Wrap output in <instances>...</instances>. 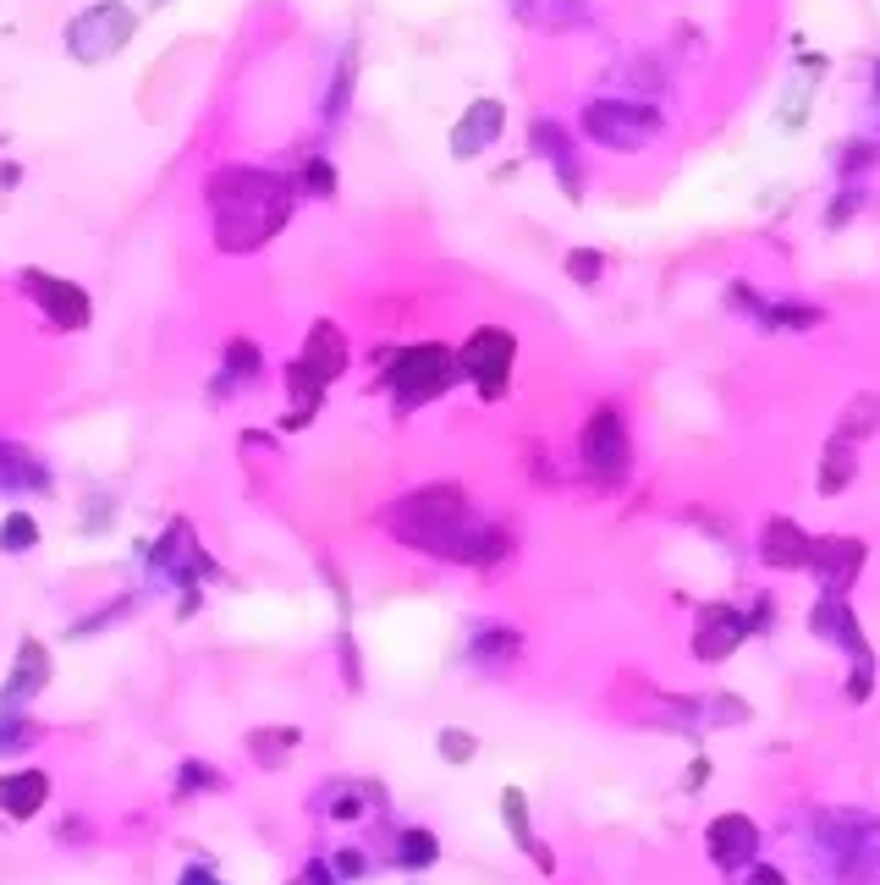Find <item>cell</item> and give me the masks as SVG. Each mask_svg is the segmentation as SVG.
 Here are the masks:
<instances>
[{"mask_svg":"<svg viewBox=\"0 0 880 885\" xmlns=\"http://www.w3.org/2000/svg\"><path fill=\"white\" fill-rule=\"evenodd\" d=\"M870 424H880V397H876V391H864V397L842 413V424H837V430H842L848 441H864V430H870Z\"/></svg>","mask_w":880,"mask_h":885,"instance_id":"18","label":"cell"},{"mask_svg":"<svg viewBox=\"0 0 880 885\" xmlns=\"http://www.w3.org/2000/svg\"><path fill=\"white\" fill-rule=\"evenodd\" d=\"M391 528L408 545H424L436 556H457V562H490L501 556V534H490L484 523H473V506L457 484H430L413 490L408 501H397Z\"/></svg>","mask_w":880,"mask_h":885,"instance_id":"2","label":"cell"},{"mask_svg":"<svg viewBox=\"0 0 880 885\" xmlns=\"http://www.w3.org/2000/svg\"><path fill=\"white\" fill-rule=\"evenodd\" d=\"M584 467L600 484H622L627 473V430L616 408H594L584 424Z\"/></svg>","mask_w":880,"mask_h":885,"instance_id":"7","label":"cell"},{"mask_svg":"<svg viewBox=\"0 0 880 885\" xmlns=\"http://www.w3.org/2000/svg\"><path fill=\"white\" fill-rule=\"evenodd\" d=\"M809 556H815L820 578H826V584H837V589H848V584H853V573H859V562H864V550H859L853 539H826V545H809Z\"/></svg>","mask_w":880,"mask_h":885,"instance_id":"14","label":"cell"},{"mask_svg":"<svg viewBox=\"0 0 880 885\" xmlns=\"http://www.w3.org/2000/svg\"><path fill=\"white\" fill-rule=\"evenodd\" d=\"M133 28H139V17H133L122 0H100V6H89V11H78V17L66 22V50H72V61L100 66V61H111L116 50H127Z\"/></svg>","mask_w":880,"mask_h":885,"instance_id":"5","label":"cell"},{"mask_svg":"<svg viewBox=\"0 0 880 885\" xmlns=\"http://www.w3.org/2000/svg\"><path fill=\"white\" fill-rule=\"evenodd\" d=\"M737 638H743V616H737L733 605H710L705 621H699L694 649H699V660H727L737 649Z\"/></svg>","mask_w":880,"mask_h":885,"instance_id":"12","label":"cell"},{"mask_svg":"<svg viewBox=\"0 0 880 885\" xmlns=\"http://www.w3.org/2000/svg\"><path fill=\"white\" fill-rule=\"evenodd\" d=\"M293 187H303V193H336V171H330V159H308L303 171L293 176Z\"/></svg>","mask_w":880,"mask_h":885,"instance_id":"20","label":"cell"},{"mask_svg":"<svg viewBox=\"0 0 880 885\" xmlns=\"http://www.w3.org/2000/svg\"><path fill=\"white\" fill-rule=\"evenodd\" d=\"M754 842H759V831H754V820H743V814H722V820L710 825V853H716L722 869L748 864V858H754Z\"/></svg>","mask_w":880,"mask_h":885,"instance_id":"11","label":"cell"},{"mask_svg":"<svg viewBox=\"0 0 880 885\" xmlns=\"http://www.w3.org/2000/svg\"><path fill=\"white\" fill-rule=\"evenodd\" d=\"M341 369H347V336H341V325L319 319V325L308 330V341H303L297 363L287 369V391L303 397V408L287 413V430H303V424L314 419V408H319L325 385H336V374H341Z\"/></svg>","mask_w":880,"mask_h":885,"instance_id":"3","label":"cell"},{"mask_svg":"<svg viewBox=\"0 0 880 885\" xmlns=\"http://www.w3.org/2000/svg\"><path fill=\"white\" fill-rule=\"evenodd\" d=\"M501 809H506V825H512V836H518V847H523V853H534V858H540V869H551V853H545V847H540V842L529 836V814H523V792H512V786H506V797H501Z\"/></svg>","mask_w":880,"mask_h":885,"instance_id":"17","label":"cell"},{"mask_svg":"<svg viewBox=\"0 0 880 885\" xmlns=\"http://www.w3.org/2000/svg\"><path fill=\"white\" fill-rule=\"evenodd\" d=\"M187 885H215L209 875H187Z\"/></svg>","mask_w":880,"mask_h":885,"instance_id":"27","label":"cell"},{"mask_svg":"<svg viewBox=\"0 0 880 885\" xmlns=\"http://www.w3.org/2000/svg\"><path fill=\"white\" fill-rule=\"evenodd\" d=\"M567 276H573V281H584V287H594V281H600V254H594V248L567 254Z\"/></svg>","mask_w":880,"mask_h":885,"instance_id":"22","label":"cell"},{"mask_svg":"<svg viewBox=\"0 0 880 885\" xmlns=\"http://www.w3.org/2000/svg\"><path fill=\"white\" fill-rule=\"evenodd\" d=\"M512 358H518V341H512V330L479 325V330L468 336V347H462V374H473L479 397H484V402H495V397H506Z\"/></svg>","mask_w":880,"mask_h":885,"instance_id":"6","label":"cell"},{"mask_svg":"<svg viewBox=\"0 0 880 885\" xmlns=\"http://www.w3.org/2000/svg\"><path fill=\"white\" fill-rule=\"evenodd\" d=\"M848 473H853V456H848V451H842V456L831 451V462H826V490H842Z\"/></svg>","mask_w":880,"mask_h":885,"instance_id":"24","label":"cell"},{"mask_svg":"<svg viewBox=\"0 0 880 885\" xmlns=\"http://www.w3.org/2000/svg\"><path fill=\"white\" fill-rule=\"evenodd\" d=\"M440 753H446L451 764H462V759H473V738L451 727V732H440Z\"/></svg>","mask_w":880,"mask_h":885,"instance_id":"23","label":"cell"},{"mask_svg":"<svg viewBox=\"0 0 880 885\" xmlns=\"http://www.w3.org/2000/svg\"><path fill=\"white\" fill-rule=\"evenodd\" d=\"M534 148H540V154H551V159L562 165V182H567V193H579V159H573L567 138H562L551 122H534Z\"/></svg>","mask_w":880,"mask_h":885,"instance_id":"16","label":"cell"},{"mask_svg":"<svg viewBox=\"0 0 880 885\" xmlns=\"http://www.w3.org/2000/svg\"><path fill=\"white\" fill-rule=\"evenodd\" d=\"M748 885H781V875H776V869H754V881Z\"/></svg>","mask_w":880,"mask_h":885,"instance_id":"26","label":"cell"},{"mask_svg":"<svg viewBox=\"0 0 880 885\" xmlns=\"http://www.w3.org/2000/svg\"><path fill=\"white\" fill-rule=\"evenodd\" d=\"M765 562H770V567H781V573L809 567V539H804L787 517H776V523L765 528Z\"/></svg>","mask_w":880,"mask_h":885,"instance_id":"15","label":"cell"},{"mask_svg":"<svg viewBox=\"0 0 880 885\" xmlns=\"http://www.w3.org/2000/svg\"><path fill=\"white\" fill-rule=\"evenodd\" d=\"M501 122H506V111H501L495 100H473V105L462 111L457 133H451V154H457V159H473L484 144L501 138Z\"/></svg>","mask_w":880,"mask_h":885,"instance_id":"10","label":"cell"},{"mask_svg":"<svg viewBox=\"0 0 880 885\" xmlns=\"http://www.w3.org/2000/svg\"><path fill=\"white\" fill-rule=\"evenodd\" d=\"M436 858V842L430 836H408V864H430Z\"/></svg>","mask_w":880,"mask_h":885,"instance_id":"25","label":"cell"},{"mask_svg":"<svg viewBox=\"0 0 880 885\" xmlns=\"http://www.w3.org/2000/svg\"><path fill=\"white\" fill-rule=\"evenodd\" d=\"M226 369H232V374H248V380H254V374H259V347L237 336V341L226 347ZM232 374H226V380H232Z\"/></svg>","mask_w":880,"mask_h":885,"instance_id":"21","label":"cell"},{"mask_svg":"<svg viewBox=\"0 0 880 885\" xmlns=\"http://www.w3.org/2000/svg\"><path fill=\"white\" fill-rule=\"evenodd\" d=\"M655 116L649 111H638V105H611V100H600V105H589L584 111V133L589 138H600V144L611 148H638L655 138Z\"/></svg>","mask_w":880,"mask_h":885,"instance_id":"8","label":"cell"},{"mask_svg":"<svg viewBox=\"0 0 880 885\" xmlns=\"http://www.w3.org/2000/svg\"><path fill=\"white\" fill-rule=\"evenodd\" d=\"M451 374H457L451 347H440V341H419V347H402V352L391 358L386 385L397 391V408L408 413V408H419V402H436L440 391L451 385Z\"/></svg>","mask_w":880,"mask_h":885,"instance_id":"4","label":"cell"},{"mask_svg":"<svg viewBox=\"0 0 880 885\" xmlns=\"http://www.w3.org/2000/svg\"><path fill=\"white\" fill-rule=\"evenodd\" d=\"M22 292L39 297V308L61 325V330H83L89 319H94V308H89V292L83 287H72V281H61V276H44V270H22Z\"/></svg>","mask_w":880,"mask_h":885,"instance_id":"9","label":"cell"},{"mask_svg":"<svg viewBox=\"0 0 880 885\" xmlns=\"http://www.w3.org/2000/svg\"><path fill=\"white\" fill-rule=\"evenodd\" d=\"M44 797H50V775H44V770H17V775H0V809H6L11 820H28V814H39V809H44Z\"/></svg>","mask_w":880,"mask_h":885,"instance_id":"13","label":"cell"},{"mask_svg":"<svg viewBox=\"0 0 880 885\" xmlns=\"http://www.w3.org/2000/svg\"><path fill=\"white\" fill-rule=\"evenodd\" d=\"M39 545V523L33 517H22V512H11L6 517V528H0V550L6 556H17V550H33Z\"/></svg>","mask_w":880,"mask_h":885,"instance_id":"19","label":"cell"},{"mask_svg":"<svg viewBox=\"0 0 880 885\" xmlns=\"http://www.w3.org/2000/svg\"><path fill=\"white\" fill-rule=\"evenodd\" d=\"M209 209H215V243L226 254H248L259 243H270L287 215H293L297 187L276 171H248V165H226L209 176Z\"/></svg>","mask_w":880,"mask_h":885,"instance_id":"1","label":"cell"}]
</instances>
